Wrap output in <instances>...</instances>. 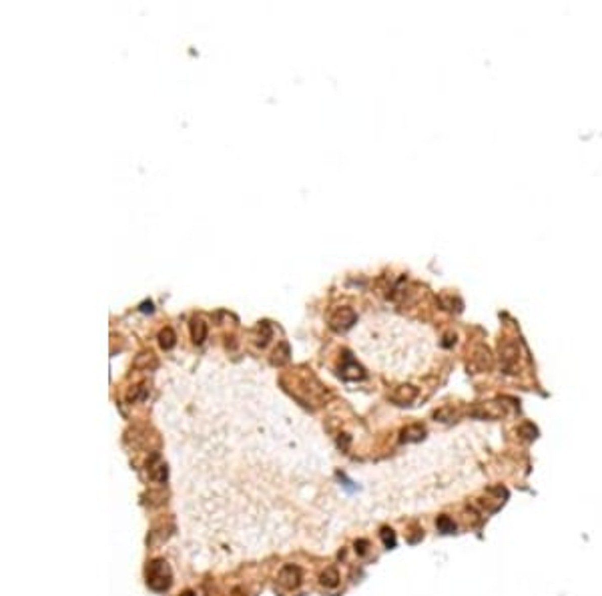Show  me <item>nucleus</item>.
Instances as JSON below:
<instances>
[{"label": "nucleus", "instance_id": "obj_9", "mask_svg": "<svg viewBox=\"0 0 602 596\" xmlns=\"http://www.w3.org/2000/svg\"><path fill=\"white\" fill-rule=\"evenodd\" d=\"M436 526H438V530L442 534H454L456 532V522L450 516H438Z\"/></svg>", "mask_w": 602, "mask_h": 596}, {"label": "nucleus", "instance_id": "obj_2", "mask_svg": "<svg viewBox=\"0 0 602 596\" xmlns=\"http://www.w3.org/2000/svg\"><path fill=\"white\" fill-rule=\"evenodd\" d=\"M353 324H355V313H353V309H349V307H341V309H337V311L331 315V320H329L331 329H335V331H345L347 327H351Z\"/></svg>", "mask_w": 602, "mask_h": 596}, {"label": "nucleus", "instance_id": "obj_5", "mask_svg": "<svg viewBox=\"0 0 602 596\" xmlns=\"http://www.w3.org/2000/svg\"><path fill=\"white\" fill-rule=\"evenodd\" d=\"M416 398H418V387H414V385H399L391 393V402H395L397 406H408Z\"/></svg>", "mask_w": 602, "mask_h": 596}, {"label": "nucleus", "instance_id": "obj_11", "mask_svg": "<svg viewBox=\"0 0 602 596\" xmlns=\"http://www.w3.org/2000/svg\"><path fill=\"white\" fill-rule=\"evenodd\" d=\"M205 335H207V324L201 322V320H197V322L193 324V339H195L197 343H201V341L205 339Z\"/></svg>", "mask_w": 602, "mask_h": 596}, {"label": "nucleus", "instance_id": "obj_13", "mask_svg": "<svg viewBox=\"0 0 602 596\" xmlns=\"http://www.w3.org/2000/svg\"><path fill=\"white\" fill-rule=\"evenodd\" d=\"M159 337H161V345H163L165 349H171V347L175 345V333H173L171 327H165Z\"/></svg>", "mask_w": 602, "mask_h": 596}, {"label": "nucleus", "instance_id": "obj_1", "mask_svg": "<svg viewBox=\"0 0 602 596\" xmlns=\"http://www.w3.org/2000/svg\"><path fill=\"white\" fill-rule=\"evenodd\" d=\"M171 568L165 560H153L147 568V584L155 590V592H165L171 586Z\"/></svg>", "mask_w": 602, "mask_h": 596}, {"label": "nucleus", "instance_id": "obj_15", "mask_svg": "<svg viewBox=\"0 0 602 596\" xmlns=\"http://www.w3.org/2000/svg\"><path fill=\"white\" fill-rule=\"evenodd\" d=\"M368 546H370V542L368 540H357L355 542V552H357V554H366Z\"/></svg>", "mask_w": 602, "mask_h": 596}, {"label": "nucleus", "instance_id": "obj_14", "mask_svg": "<svg viewBox=\"0 0 602 596\" xmlns=\"http://www.w3.org/2000/svg\"><path fill=\"white\" fill-rule=\"evenodd\" d=\"M382 540L385 544V548H393L395 546V532L391 528H382Z\"/></svg>", "mask_w": 602, "mask_h": 596}, {"label": "nucleus", "instance_id": "obj_16", "mask_svg": "<svg viewBox=\"0 0 602 596\" xmlns=\"http://www.w3.org/2000/svg\"><path fill=\"white\" fill-rule=\"evenodd\" d=\"M181 596H195V594H193V592H191V590H187V592H183V594H181Z\"/></svg>", "mask_w": 602, "mask_h": 596}, {"label": "nucleus", "instance_id": "obj_8", "mask_svg": "<svg viewBox=\"0 0 602 596\" xmlns=\"http://www.w3.org/2000/svg\"><path fill=\"white\" fill-rule=\"evenodd\" d=\"M347 364H349V366L341 370V376H343L345 379H362L364 376H366V374H364V370H362V368H359V366H357L353 360H349V357H347Z\"/></svg>", "mask_w": 602, "mask_h": 596}, {"label": "nucleus", "instance_id": "obj_12", "mask_svg": "<svg viewBox=\"0 0 602 596\" xmlns=\"http://www.w3.org/2000/svg\"><path fill=\"white\" fill-rule=\"evenodd\" d=\"M518 433H520L524 440H534V438L538 435V428H536L534 424L526 422V424H522V426L518 428Z\"/></svg>", "mask_w": 602, "mask_h": 596}, {"label": "nucleus", "instance_id": "obj_6", "mask_svg": "<svg viewBox=\"0 0 602 596\" xmlns=\"http://www.w3.org/2000/svg\"><path fill=\"white\" fill-rule=\"evenodd\" d=\"M426 438V428L422 424H412V426H406L402 430V435L399 440L404 444H414V442H422Z\"/></svg>", "mask_w": 602, "mask_h": 596}, {"label": "nucleus", "instance_id": "obj_4", "mask_svg": "<svg viewBox=\"0 0 602 596\" xmlns=\"http://www.w3.org/2000/svg\"><path fill=\"white\" fill-rule=\"evenodd\" d=\"M500 353H502V362H504V370L506 374H512V368L518 362V347L514 341H506L504 345H500Z\"/></svg>", "mask_w": 602, "mask_h": 596}, {"label": "nucleus", "instance_id": "obj_7", "mask_svg": "<svg viewBox=\"0 0 602 596\" xmlns=\"http://www.w3.org/2000/svg\"><path fill=\"white\" fill-rule=\"evenodd\" d=\"M319 582L326 586V588H335L339 584V572L335 568H326L319 576Z\"/></svg>", "mask_w": 602, "mask_h": 596}, {"label": "nucleus", "instance_id": "obj_10", "mask_svg": "<svg viewBox=\"0 0 602 596\" xmlns=\"http://www.w3.org/2000/svg\"><path fill=\"white\" fill-rule=\"evenodd\" d=\"M434 416H436V420H439V422H452L458 416V412L452 406H446V408H439Z\"/></svg>", "mask_w": 602, "mask_h": 596}, {"label": "nucleus", "instance_id": "obj_3", "mask_svg": "<svg viewBox=\"0 0 602 596\" xmlns=\"http://www.w3.org/2000/svg\"><path fill=\"white\" fill-rule=\"evenodd\" d=\"M299 582H301V570H299L297 566L287 564V566L281 568V572H279V584H281L283 588L293 590V588L299 586Z\"/></svg>", "mask_w": 602, "mask_h": 596}]
</instances>
